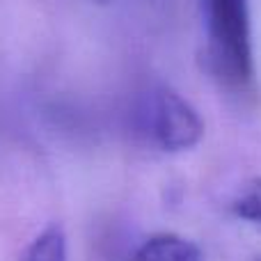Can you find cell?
Instances as JSON below:
<instances>
[{"instance_id": "1", "label": "cell", "mask_w": 261, "mask_h": 261, "mask_svg": "<svg viewBox=\"0 0 261 261\" xmlns=\"http://www.w3.org/2000/svg\"><path fill=\"white\" fill-rule=\"evenodd\" d=\"M204 62L222 83L245 87L254 78L250 0H204Z\"/></svg>"}, {"instance_id": "2", "label": "cell", "mask_w": 261, "mask_h": 261, "mask_svg": "<svg viewBox=\"0 0 261 261\" xmlns=\"http://www.w3.org/2000/svg\"><path fill=\"white\" fill-rule=\"evenodd\" d=\"M142 126L158 149L188 151L204 138V122L188 99L170 87H158L142 108Z\"/></svg>"}, {"instance_id": "3", "label": "cell", "mask_w": 261, "mask_h": 261, "mask_svg": "<svg viewBox=\"0 0 261 261\" xmlns=\"http://www.w3.org/2000/svg\"><path fill=\"white\" fill-rule=\"evenodd\" d=\"M130 261H206L197 243L179 234L149 236L133 252Z\"/></svg>"}, {"instance_id": "4", "label": "cell", "mask_w": 261, "mask_h": 261, "mask_svg": "<svg viewBox=\"0 0 261 261\" xmlns=\"http://www.w3.org/2000/svg\"><path fill=\"white\" fill-rule=\"evenodd\" d=\"M21 261H67V234L60 225H48L30 241Z\"/></svg>"}, {"instance_id": "5", "label": "cell", "mask_w": 261, "mask_h": 261, "mask_svg": "<svg viewBox=\"0 0 261 261\" xmlns=\"http://www.w3.org/2000/svg\"><path fill=\"white\" fill-rule=\"evenodd\" d=\"M231 213L261 229V176H254L241 186L236 197L231 199Z\"/></svg>"}, {"instance_id": "6", "label": "cell", "mask_w": 261, "mask_h": 261, "mask_svg": "<svg viewBox=\"0 0 261 261\" xmlns=\"http://www.w3.org/2000/svg\"><path fill=\"white\" fill-rule=\"evenodd\" d=\"M259 261H261V259H259Z\"/></svg>"}]
</instances>
